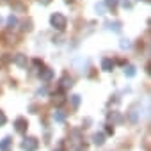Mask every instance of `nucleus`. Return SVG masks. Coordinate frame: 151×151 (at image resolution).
<instances>
[{
    "label": "nucleus",
    "instance_id": "obj_1",
    "mask_svg": "<svg viewBox=\"0 0 151 151\" xmlns=\"http://www.w3.org/2000/svg\"><path fill=\"white\" fill-rule=\"evenodd\" d=\"M50 23H52L53 29H57V30H64L66 25H68V20H66L64 14H60V13H53V14L50 16Z\"/></svg>",
    "mask_w": 151,
    "mask_h": 151
},
{
    "label": "nucleus",
    "instance_id": "obj_2",
    "mask_svg": "<svg viewBox=\"0 0 151 151\" xmlns=\"http://www.w3.org/2000/svg\"><path fill=\"white\" fill-rule=\"evenodd\" d=\"M37 146H39V142H37L36 137H25L23 142H22V149L23 151H36Z\"/></svg>",
    "mask_w": 151,
    "mask_h": 151
},
{
    "label": "nucleus",
    "instance_id": "obj_3",
    "mask_svg": "<svg viewBox=\"0 0 151 151\" xmlns=\"http://www.w3.org/2000/svg\"><path fill=\"white\" fill-rule=\"evenodd\" d=\"M14 126H16V132H18V133H25L27 128H29V123H27L25 117H18V119L14 121Z\"/></svg>",
    "mask_w": 151,
    "mask_h": 151
},
{
    "label": "nucleus",
    "instance_id": "obj_4",
    "mask_svg": "<svg viewBox=\"0 0 151 151\" xmlns=\"http://www.w3.org/2000/svg\"><path fill=\"white\" fill-rule=\"evenodd\" d=\"M13 62H14L16 66H20V68H25V66H27V55H23V53H18V55L13 59Z\"/></svg>",
    "mask_w": 151,
    "mask_h": 151
},
{
    "label": "nucleus",
    "instance_id": "obj_5",
    "mask_svg": "<svg viewBox=\"0 0 151 151\" xmlns=\"http://www.w3.org/2000/svg\"><path fill=\"white\" fill-rule=\"evenodd\" d=\"M11 146H13V139L6 137V139H2V142H0V151H9Z\"/></svg>",
    "mask_w": 151,
    "mask_h": 151
},
{
    "label": "nucleus",
    "instance_id": "obj_6",
    "mask_svg": "<svg viewBox=\"0 0 151 151\" xmlns=\"http://www.w3.org/2000/svg\"><path fill=\"white\" fill-rule=\"evenodd\" d=\"M52 77H53V71H52V69H41V71H39V78L45 80V82L52 80Z\"/></svg>",
    "mask_w": 151,
    "mask_h": 151
},
{
    "label": "nucleus",
    "instance_id": "obj_7",
    "mask_svg": "<svg viewBox=\"0 0 151 151\" xmlns=\"http://www.w3.org/2000/svg\"><path fill=\"white\" fill-rule=\"evenodd\" d=\"M112 68H114V60L109 59V57H105V59L101 60V69H103V71H112Z\"/></svg>",
    "mask_w": 151,
    "mask_h": 151
},
{
    "label": "nucleus",
    "instance_id": "obj_8",
    "mask_svg": "<svg viewBox=\"0 0 151 151\" xmlns=\"http://www.w3.org/2000/svg\"><path fill=\"white\" fill-rule=\"evenodd\" d=\"M71 86H73V80L68 77V75H64V77L60 78V87H62V89H69Z\"/></svg>",
    "mask_w": 151,
    "mask_h": 151
},
{
    "label": "nucleus",
    "instance_id": "obj_9",
    "mask_svg": "<svg viewBox=\"0 0 151 151\" xmlns=\"http://www.w3.org/2000/svg\"><path fill=\"white\" fill-rule=\"evenodd\" d=\"M93 140H94L96 146H101V144L105 142V135H103V133H94V135H93Z\"/></svg>",
    "mask_w": 151,
    "mask_h": 151
},
{
    "label": "nucleus",
    "instance_id": "obj_10",
    "mask_svg": "<svg viewBox=\"0 0 151 151\" xmlns=\"http://www.w3.org/2000/svg\"><path fill=\"white\" fill-rule=\"evenodd\" d=\"M107 25H109L110 30H114V32H121V23H119V22H114V23L110 22V23H107Z\"/></svg>",
    "mask_w": 151,
    "mask_h": 151
},
{
    "label": "nucleus",
    "instance_id": "obj_11",
    "mask_svg": "<svg viewBox=\"0 0 151 151\" xmlns=\"http://www.w3.org/2000/svg\"><path fill=\"white\" fill-rule=\"evenodd\" d=\"M16 25H18V20H16V16H13V14H11V16L7 18V27H9V29H13V27H16Z\"/></svg>",
    "mask_w": 151,
    "mask_h": 151
},
{
    "label": "nucleus",
    "instance_id": "obj_12",
    "mask_svg": "<svg viewBox=\"0 0 151 151\" xmlns=\"http://www.w3.org/2000/svg\"><path fill=\"white\" fill-rule=\"evenodd\" d=\"M110 121H112V123H121V121H123V116L117 114V112H112V114H110Z\"/></svg>",
    "mask_w": 151,
    "mask_h": 151
},
{
    "label": "nucleus",
    "instance_id": "obj_13",
    "mask_svg": "<svg viewBox=\"0 0 151 151\" xmlns=\"http://www.w3.org/2000/svg\"><path fill=\"white\" fill-rule=\"evenodd\" d=\"M124 75L132 78L133 75H135V68H133V66H126V68H124Z\"/></svg>",
    "mask_w": 151,
    "mask_h": 151
},
{
    "label": "nucleus",
    "instance_id": "obj_14",
    "mask_svg": "<svg viewBox=\"0 0 151 151\" xmlns=\"http://www.w3.org/2000/svg\"><path fill=\"white\" fill-rule=\"evenodd\" d=\"M78 103H80V96H78V94H73V96H71V105H73V109H77Z\"/></svg>",
    "mask_w": 151,
    "mask_h": 151
},
{
    "label": "nucleus",
    "instance_id": "obj_15",
    "mask_svg": "<svg viewBox=\"0 0 151 151\" xmlns=\"http://www.w3.org/2000/svg\"><path fill=\"white\" fill-rule=\"evenodd\" d=\"M53 103L55 105H62L64 103V96L62 94H53Z\"/></svg>",
    "mask_w": 151,
    "mask_h": 151
},
{
    "label": "nucleus",
    "instance_id": "obj_16",
    "mask_svg": "<svg viewBox=\"0 0 151 151\" xmlns=\"http://www.w3.org/2000/svg\"><path fill=\"white\" fill-rule=\"evenodd\" d=\"M64 117H66V116H64V112H60V110H57V112L53 114V119H55V121H59V123H62V121H64Z\"/></svg>",
    "mask_w": 151,
    "mask_h": 151
},
{
    "label": "nucleus",
    "instance_id": "obj_17",
    "mask_svg": "<svg viewBox=\"0 0 151 151\" xmlns=\"http://www.w3.org/2000/svg\"><path fill=\"white\" fill-rule=\"evenodd\" d=\"M117 2H119V0H105V6H107V7H112V9H114V7L117 6Z\"/></svg>",
    "mask_w": 151,
    "mask_h": 151
},
{
    "label": "nucleus",
    "instance_id": "obj_18",
    "mask_svg": "<svg viewBox=\"0 0 151 151\" xmlns=\"http://www.w3.org/2000/svg\"><path fill=\"white\" fill-rule=\"evenodd\" d=\"M96 13L98 14H105V4H96Z\"/></svg>",
    "mask_w": 151,
    "mask_h": 151
},
{
    "label": "nucleus",
    "instance_id": "obj_19",
    "mask_svg": "<svg viewBox=\"0 0 151 151\" xmlns=\"http://www.w3.org/2000/svg\"><path fill=\"white\" fill-rule=\"evenodd\" d=\"M130 119H132V123H137V121H139V114H137V110H132V112H130Z\"/></svg>",
    "mask_w": 151,
    "mask_h": 151
},
{
    "label": "nucleus",
    "instance_id": "obj_20",
    "mask_svg": "<svg viewBox=\"0 0 151 151\" xmlns=\"http://www.w3.org/2000/svg\"><path fill=\"white\" fill-rule=\"evenodd\" d=\"M6 123H7V117H6V114L2 110H0V126H4Z\"/></svg>",
    "mask_w": 151,
    "mask_h": 151
},
{
    "label": "nucleus",
    "instance_id": "obj_21",
    "mask_svg": "<svg viewBox=\"0 0 151 151\" xmlns=\"http://www.w3.org/2000/svg\"><path fill=\"white\" fill-rule=\"evenodd\" d=\"M105 132H107V135H112V133H114V128H112V124H107Z\"/></svg>",
    "mask_w": 151,
    "mask_h": 151
},
{
    "label": "nucleus",
    "instance_id": "obj_22",
    "mask_svg": "<svg viewBox=\"0 0 151 151\" xmlns=\"http://www.w3.org/2000/svg\"><path fill=\"white\" fill-rule=\"evenodd\" d=\"M123 7H124V9H132V2H128V0H123Z\"/></svg>",
    "mask_w": 151,
    "mask_h": 151
},
{
    "label": "nucleus",
    "instance_id": "obj_23",
    "mask_svg": "<svg viewBox=\"0 0 151 151\" xmlns=\"http://www.w3.org/2000/svg\"><path fill=\"white\" fill-rule=\"evenodd\" d=\"M128 46H130V43H128V41H126V39H124V41H123V43H121V48H128Z\"/></svg>",
    "mask_w": 151,
    "mask_h": 151
},
{
    "label": "nucleus",
    "instance_id": "obj_24",
    "mask_svg": "<svg viewBox=\"0 0 151 151\" xmlns=\"http://www.w3.org/2000/svg\"><path fill=\"white\" fill-rule=\"evenodd\" d=\"M39 2H41V4H43V6H48V4H50V2H52V0H39Z\"/></svg>",
    "mask_w": 151,
    "mask_h": 151
},
{
    "label": "nucleus",
    "instance_id": "obj_25",
    "mask_svg": "<svg viewBox=\"0 0 151 151\" xmlns=\"http://www.w3.org/2000/svg\"><path fill=\"white\" fill-rule=\"evenodd\" d=\"M77 151H86V146H80V147H78Z\"/></svg>",
    "mask_w": 151,
    "mask_h": 151
},
{
    "label": "nucleus",
    "instance_id": "obj_26",
    "mask_svg": "<svg viewBox=\"0 0 151 151\" xmlns=\"http://www.w3.org/2000/svg\"><path fill=\"white\" fill-rule=\"evenodd\" d=\"M66 2H68V4H69V2H73V0H66Z\"/></svg>",
    "mask_w": 151,
    "mask_h": 151
},
{
    "label": "nucleus",
    "instance_id": "obj_27",
    "mask_svg": "<svg viewBox=\"0 0 151 151\" xmlns=\"http://www.w3.org/2000/svg\"><path fill=\"white\" fill-rule=\"evenodd\" d=\"M144 2H147V0H144Z\"/></svg>",
    "mask_w": 151,
    "mask_h": 151
}]
</instances>
